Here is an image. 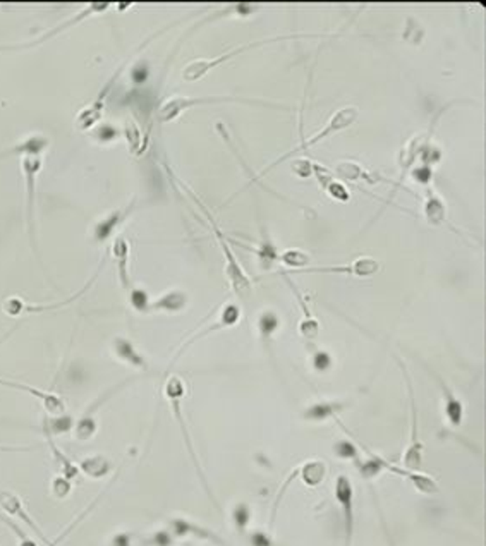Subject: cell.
I'll return each mask as SVG.
<instances>
[{"instance_id": "cell-1", "label": "cell", "mask_w": 486, "mask_h": 546, "mask_svg": "<svg viewBox=\"0 0 486 546\" xmlns=\"http://www.w3.org/2000/svg\"><path fill=\"white\" fill-rule=\"evenodd\" d=\"M107 489H108V488H105L102 493H98V496H96V499L93 500L91 504L88 505V507L84 508V511L81 512L79 516L76 517L74 521H71V524H69L67 528L64 529V531L60 533V535L57 536L55 540H52V541L48 540V538H47L45 535H43V531H42V529H40V525L36 524L33 519H31L30 513H28V512H26V508H24L23 500L19 499V496L16 495V493H12V491H0V508H2V511L6 512L7 516H11V517H18L19 521H23V523L26 524L28 528H30L31 531H33L35 535L40 538V541H43V543H45V546H59L60 543H62L64 540H66V538H67L69 535H71L72 531H74L76 525L81 524L84 519H86L88 513H90V512L93 511V508H95L96 505H98V501L102 500V496L105 495V493H107Z\"/></svg>"}, {"instance_id": "cell-2", "label": "cell", "mask_w": 486, "mask_h": 546, "mask_svg": "<svg viewBox=\"0 0 486 546\" xmlns=\"http://www.w3.org/2000/svg\"><path fill=\"white\" fill-rule=\"evenodd\" d=\"M164 390H165V397L169 399V402H170V407H172V412H174V416H176V419H177V421H179V426H181V430H182V436H184L186 447H188L189 454H191V459H193V464H194V467H196L198 474H200L201 481H203V484H205V489H206V493H208V496H210V499H212L213 504L217 505V501H215V499H213L212 491H210L208 484H206V479H205V476H203V471H201V467H200V462H198V457H196V454H194L193 442H191V438H189V433H188V426H186L184 416H182V406H181V400H182V397H184V394H186V387H184V382H182V380L179 378V376H170V378L167 380V383H165V388H164Z\"/></svg>"}, {"instance_id": "cell-3", "label": "cell", "mask_w": 486, "mask_h": 546, "mask_svg": "<svg viewBox=\"0 0 486 546\" xmlns=\"http://www.w3.org/2000/svg\"><path fill=\"white\" fill-rule=\"evenodd\" d=\"M335 499H337L344 517V546L352 545L354 538V487L346 474H340L335 479Z\"/></svg>"}, {"instance_id": "cell-4", "label": "cell", "mask_w": 486, "mask_h": 546, "mask_svg": "<svg viewBox=\"0 0 486 546\" xmlns=\"http://www.w3.org/2000/svg\"><path fill=\"white\" fill-rule=\"evenodd\" d=\"M407 387H409V400H411V440H409L407 448L404 450L402 464H404V469H407V471H419L421 464H423V443H421L419 440L418 412H416L414 394H412V387H411V380H409V376H407Z\"/></svg>"}, {"instance_id": "cell-5", "label": "cell", "mask_w": 486, "mask_h": 546, "mask_svg": "<svg viewBox=\"0 0 486 546\" xmlns=\"http://www.w3.org/2000/svg\"><path fill=\"white\" fill-rule=\"evenodd\" d=\"M218 102H248V100L230 98V96H212V98H188V96H172V98H169L167 102L162 103V107L159 110V120L160 123H170V120L177 119V117H179L182 112L194 107V105L218 103Z\"/></svg>"}, {"instance_id": "cell-6", "label": "cell", "mask_w": 486, "mask_h": 546, "mask_svg": "<svg viewBox=\"0 0 486 546\" xmlns=\"http://www.w3.org/2000/svg\"><path fill=\"white\" fill-rule=\"evenodd\" d=\"M213 227H215V234L218 237V242H220L222 246V251H224L225 254V273H227V278H229L230 285H232V289L236 290V292L239 294V296H246V294L251 292V280L248 275L244 273V270L241 268V265H239V261L236 260V256L232 254V251H230L229 244H227V241L224 239V236H222V232L218 230V227L215 224H213Z\"/></svg>"}, {"instance_id": "cell-7", "label": "cell", "mask_w": 486, "mask_h": 546, "mask_svg": "<svg viewBox=\"0 0 486 546\" xmlns=\"http://www.w3.org/2000/svg\"><path fill=\"white\" fill-rule=\"evenodd\" d=\"M96 275H98V273H96ZM96 275L91 278L90 282H88L86 285L83 287V290H81V292L74 294V296L66 299V301L54 302V305H28V302H24L21 297H7L6 301H4L2 309H4V313L9 314V317H19V314H24V313H43V311L59 309V307H64V306L71 305L72 301H76V299L81 297V294L86 292L88 287H90V284H93V280H95V278H96Z\"/></svg>"}, {"instance_id": "cell-8", "label": "cell", "mask_w": 486, "mask_h": 546, "mask_svg": "<svg viewBox=\"0 0 486 546\" xmlns=\"http://www.w3.org/2000/svg\"><path fill=\"white\" fill-rule=\"evenodd\" d=\"M0 385L30 394L31 397L40 400V404L45 407V411L50 416H59V414H64V412H66V402H64V399L60 397V395L52 394V392L40 390V388L24 385V383H18V382H11V380H4V378H0Z\"/></svg>"}, {"instance_id": "cell-9", "label": "cell", "mask_w": 486, "mask_h": 546, "mask_svg": "<svg viewBox=\"0 0 486 546\" xmlns=\"http://www.w3.org/2000/svg\"><path fill=\"white\" fill-rule=\"evenodd\" d=\"M380 270V263L373 258H358L349 265H339V266H322V268H303L301 272L307 273H344V275H354V277H371Z\"/></svg>"}, {"instance_id": "cell-10", "label": "cell", "mask_w": 486, "mask_h": 546, "mask_svg": "<svg viewBox=\"0 0 486 546\" xmlns=\"http://www.w3.org/2000/svg\"><path fill=\"white\" fill-rule=\"evenodd\" d=\"M123 385H124V383H123ZM123 385L112 388L111 392L103 394L102 397H100L98 400H95V402H93L86 411H84V414L81 416L78 421L74 423V436H76V440H79V442H88V440H91L93 436L96 435V430H98V424H96V419H95L96 411H98L100 407L103 406V402H107V400L111 399L112 394H115L117 388H120Z\"/></svg>"}, {"instance_id": "cell-11", "label": "cell", "mask_w": 486, "mask_h": 546, "mask_svg": "<svg viewBox=\"0 0 486 546\" xmlns=\"http://www.w3.org/2000/svg\"><path fill=\"white\" fill-rule=\"evenodd\" d=\"M358 114H359V112H358V108H356V107H346V108H342V110H339L337 114L332 117L330 123H328L325 127H323V131H320L317 136L310 137V140L305 141V143H303L301 147L298 148V152H299V149L311 148V147H313V144H317L318 141L325 140V137H328L330 135H334V132L342 131V129L349 127V125L354 123L356 119H358Z\"/></svg>"}, {"instance_id": "cell-12", "label": "cell", "mask_w": 486, "mask_h": 546, "mask_svg": "<svg viewBox=\"0 0 486 546\" xmlns=\"http://www.w3.org/2000/svg\"><path fill=\"white\" fill-rule=\"evenodd\" d=\"M42 169V159L40 155H24L23 157V171L26 176L28 188V225H30L31 241L35 246V227H33V206H35V176Z\"/></svg>"}, {"instance_id": "cell-13", "label": "cell", "mask_w": 486, "mask_h": 546, "mask_svg": "<svg viewBox=\"0 0 486 546\" xmlns=\"http://www.w3.org/2000/svg\"><path fill=\"white\" fill-rule=\"evenodd\" d=\"M112 351L120 361L128 363L129 366L137 368V370H148V363L145 359V356L136 349L135 343L129 339L124 337H115L112 342Z\"/></svg>"}, {"instance_id": "cell-14", "label": "cell", "mask_w": 486, "mask_h": 546, "mask_svg": "<svg viewBox=\"0 0 486 546\" xmlns=\"http://www.w3.org/2000/svg\"><path fill=\"white\" fill-rule=\"evenodd\" d=\"M251 47H253V45L241 47V48H237V50L229 52V54L220 55V57H217V59H213V60H196V62L188 64L184 71H182V78H184L186 81H198L200 78H203V76L210 71V69H213V67L218 66V64H222V62H227V60L232 59L234 55L241 54L242 50H246V48H251Z\"/></svg>"}, {"instance_id": "cell-15", "label": "cell", "mask_w": 486, "mask_h": 546, "mask_svg": "<svg viewBox=\"0 0 486 546\" xmlns=\"http://www.w3.org/2000/svg\"><path fill=\"white\" fill-rule=\"evenodd\" d=\"M43 436H45L48 448H50L52 459H54L55 466L59 469V474L64 476V478H67L69 481H74L79 476L78 464H76L72 459H69L66 452H62L59 447H57L54 442V436H50L48 433H43Z\"/></svg>"}, {"instance_id": "cell-16", "label": "cell", "mask_w": 486, "mask_h": 546, "mask_svg": "<svg viewBox=\"0 0 486 546\" xmlns=\"http://www.w3.org/2000/svg\"><path fill=\"white\" fill-rule=\"evenodd\" d=\"M347 407V402H339V400H322V402L313 404L305 411V419L306 421H315L322 423L327 419L335 418L339 412H342Z\"/></svg>"}, {"instance_id": "cell-17", "label": "cell", "mask_w": 486, "mask_h": 546, "mask_svg": "<svg viewBox=\"0 0 486 546\" xmlns=\"http://www.w3.org/2000/svg\"><path fill=\"white\" fill-rule=\"evenodd\" d=\"M78 467H79V472H83V474L88 476V478L102 479L105 476H108V472H111L112 469V464L105 455H90L81 459L78 462Z\"/></svg>"}, {"instance_id": "cell-18", "label": "cell", "mask_w": 486, "mask_h": 546, "mask_svg": "<svg viewBox=\"0 0 486 546\" xmlns=\"http://www.w3.org/2000/svg\"><path fill=\"white\" fill-rule=\"evenodd\" d=\"M439 380V385L441 388V394H443V411H445V416H447V419L451 421L452 426H459L460 423H463V418H464V406L463 402H460L459 399L456 397V394L448 388L447 385H445L443 382H441L440 378Z\"/></svg>"}, {"instance_id": "cell-19", "label": "cell", "mask_w": 486, "mask_h": 546, "mask_svg": "<svg viewBox=\"0 0 486 546\" xmlns=\"http://www.w3.org/2000/svg\"><path fill=\"white\" fill-rule=\"evenodd\" d=\"M131 210H132V205L129 206L128 210H124V212L117 210V212L111 213V215H108L107 218H103L102 222H98V224H96V227H95V232H93V236H95V241H98V242L107 241L108 237L112 236L113 230L119 227L120 222H123L124 218L128 217L129 213H131Z\"/></svg>"}, {"instance_id": "cell-20", "label": "cell", "mask_w": 486, "mask_h": 546, "mask_svg": "<svg viewBox=\"0 0 486 546\" xmlns=\"http://www.w3.org/2000/svg\"><path fill=\"white\" fill-rule=\"evenodd\" d=\"M72 430H74V419H72V416L66 414V412L59 416H47L42 421V433H48L54 438L55 436L66 435V433Z\"/></svg>"}, {"instance_id": "cell-21", "label": "cell", "mask_w": 486, "mask_h": 546, "mask_svg": "<svg viewBox=\"0 0 486 546\" xmlns=\"http://www.w3.org/2000/svg\"><path fill=\"white\" fill-rule=\"evenodd\" d=\"M188 305V297L184 292L179 290H172V292L164 294V296L157 299L155 302H149V311H169V313H177V311L184 309Z\"/></svg>"}, {"instance_id": "cell-22", "label": "cell", "mask_w": 486, "mask_h": 546, "mask_svg": "<svg viewBox=\"0 0 486 546\" xmlns=\"http://www.w3.org/2000/svg\"><path fill=\"white\" fill-rule=\"evenodd\" d=\"M113 256L117 260V266H119V278L123 287L128 289L129 287V273H128V256H129V246L123 237H117L113 242Z\"/></svg>"}, {"instance_id": "cell-23", "label": "cell", "mask_w": 486, "mask_h": 546, "mask_svg": "<svg viewBox=\"0 0 486 546\" xmlns=\"http://www.w3.org/2000/svg\"><path fill=\"white\" fill-rule=\"evenodd\" d=\"M327 476V466L322 460H310L301 467V478L307 487H318Z\"/></svg>"}, {"instance_id": "cell-24", "label": "cell", "mask_w": 486, "mask_h": 546, "mask_svg": "<svg viewBox=\"0 0 486 546\" xmlns=\"http://www.w3.org/2000/svg\"><path fill=\"white\" fill-rule=\"evenodd\" d=\"M298 297H299V302H301V306H303V313H305V318H303L301 323H299V334H301L305 339H307V341H313V339H317V335L320 331V325H318L317 318L311 317L310 309H307V306L305 305V302H303V297L299 296V294H298Z\"/></svg>"}, {"instance_id": "cell-25", "label": "cell", "mask_w": 486, "mask_h": 546, "mask_svg": "<svg viewBox=\"0 0 486 546\" xmlns=\"http://www.w3.org/2000/svg\"><path fill=\"white\" fill-rule=\"evenodd\" d=\"M278 325H281V319L271 311L263 313L260 319H258V326H260V334L263 339H270L275 334V330L278 329Z\"/></svg>"}, {"instance_id": "cell-26", "label": "cell", "mask_w": 486, "mask_h": 546, "mask_svg": "<svg viewBox=\"0 0 486 546\" xmlns=\"http://www.w3.org/2000/svg\"><path fill=\"white\" fill-rule=\"evenodd\" d=\"M281 261L283 265L290 266V268H303V266H307V263H310V256L299 249H289L281 254Z\"/></svg>"}, {"instance_id": "cell-27", "label": "cell", "mask_w": 486, "mask_h": 546, "mask_svg": "<svg viewBox=\"0 0 486 546\" xmlns=\"http://www.w3.org/2000/svg\"><path fill=\"white\" fill-rule=\"evenodd\" d=\"M50 489H52V495H54V499L64 500V499H67L69 495H71L72 481H69L67 478H64V476L57 474L55 478L52 479Z\"/></svg>"}, {"instance_id": "cell-28", "label": "cell", "mask_w": 486, "mask_h": 546, "mask_svg": "<svg viewBox=\"0 0 486 546\" xmlns=\"http://www.w3.org/2000/svg\"><path fill=\"white\" fill-rule=\"evenodd\" d=\"M131 306L140 313H148L149 311V297L143 289H132L131 296H129Z\"/></svg>"}, {"instance_id": "cell-29", "label": "cell", "mask_w": 486, "mask_h": 546, "mask_svg": "<svg viewBox=\"0 0 486 546\" xmlns=\"http://www.w3.org/2000/svg\"><path fill=\"white\" fill-rule=\"evenodd\" d=\"M232 519H234V524H236V528L239 529V531H244L246 525H248L249 519H251V511L249 507L246 504H239L234 507L232 511Z\"/></svg>"}, {"instance_id": "cell-30", "label": "cell", "mask_w": 486, "mask_h": 546, "mask_svg": "<svg viewBox=\"0 0 486 546\" xmlns=\"http://www.w3.org/2000/svg\"><path fill=\"white\" fill-rule=\"evenodd\" d=\"M174 538L172 533L169 529H160V531H155L152 536L147 538L145 545L147 546H172L174 545Z\"/></svg>"}, {"instance_id": "cell-31", "label": "cell", "mask_w": 486, "mask_h": 546, "mask_svg": "<svg viewBox=\"0 0 486 546\" xmlns=\"http://www.w3.org/2000/svg\"><path fill=\"white\" fill-rule=\"evenodd\" d=\"M426 215H428V222L433 225H439L441 220H443L445 217V210H443V205L440 203L439 200L435 201H428L426 205Z\"/></svg>"}, {"instance_id": "cell-32", "label": "cell", "mask_w": 486, "mask_h": 546, "mask_svg": "<svg viewBox=\"0 0 486 546\" xmlns=\"http://www.w3.org/2000/svg\"><path fill=\"white\" fill-rule=\"evenodd\" d=\"M335 454H337L340 459H358V448L354 447V443L347 442H339L335 445Z\"/></svg>"}, {"instance_id": "cell-33", "label": "cell", "mask_w": 486, "mask_h": 546, "mask_svg": "<svg viewBox=\"0 0 486 546\" xmlns=\"http://www.w3.org/2000/svg\"><path fill=\"white\" fill-rule=\"evenodd\" d=\"M325 188H327V191L330 193V196L335 198V200H339V201L349 200V193H347L346 188H344L342 184H339V182L330 181V184H327Z\"/></svg>"}, {"instance_id": "cell-34", "label": "cell", "mask_w": 486, "mask_h": 546, "mask_svg": "<svg viewBox=\"0 0 486 546\" xmlns=\"http://www.w3.org/2000/svg\"><path fill=\"white\" fill-rule=\"evenodd\" d=\"M4 523H6L7 525H9V528L12 529V531H14L16 535H18V538H19V545H18V546H38V545L35 543L33 540H31L30 536L26 535V533L21 531V529H19L18 525H16L14 523H12V521H9V519H4Z\"/></svg>"}, {"instance_id": "cell-35", "label": "cell", "mask_w": 486, "mask_h": 546, "mask_svg": "<svg viewBox=\"0 0 486 546\" xmlns=\"http://www.w3.org/2000/svg\"><path fill=\"white\" fill-rule=\"evenodd\" d=\"M330 364H332V358H330V354L325 353V351H318V353L313 356V366L317 368L318 371L328 370V368H330Z\"/></svg>"}, {"instance_id": "cell-36", "label": "cell", "mask_w": 486, "mask_h": 546, "mask_svg": "<svg viewBox=\"0 0 486 546\" xmlns=\"http://www.w3.org/2000/svg\"><path fill=\"white\" fill-rule=\"evenodd\" d=\"M108 546H132V533H117L111 538Z\"/></svg>"}, {"instance_id": "cell-37", "label": "cell", "mask_w": 486, "mask_h": 546, "mask_svg": "<svg viewBox=\"0 0 486 546\" xmlns=\"http://www.w3.org/2000/svg\"><path fill=\"white\" fill-rule=\"evenodd\" d=\"M249 543L253 546H275L273 541L270 540V536L261 531H254L253 535H249Z\"/></svg>"}, {"instance_id": "cell-38", "label": "cell", "mask_w": 486, "mask_h": 546, "mask_svg": "<svg viewBox=\"0 0 486 546\" xmlns=\"http://www.w3.org/2000/svg\"><path fill=\"white\" fill-rule=\"evenodd\" d=\"M293 169H294V172L299 174V176H301V177H307V176H310L311 169H313V167H311V165L307 164V160H298V161H294Z\"/></svg>"}, {"instance_id": "cell-39", "label": "cell", "mask_w": 486, "mask_h": 546, "mask_svg": "<svg viewBox=\"0 0 486 546\" xmlns=\"http://www.w3.org/2000/svg\"><path fill=\"white\" fill-rule=\"evenodd\" d=\"M35 447H11V445H0V452H30Z\"/></svg>"}, {"instance_id": "cell-40", "label": "cell", "mask_w": 486, "mask_h": 546, "mask_svg": "<svg viewBox=\"0 0 486 546\" xmlns=\"http://www.w3.org/2000/svg\"><path fill=\"white\" fill-rule=\"evenodd\" d=\"M186 546H193V545H189V543H188V545H186Z\"/></svg>"}]
</instances>
